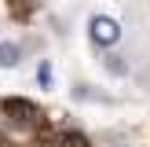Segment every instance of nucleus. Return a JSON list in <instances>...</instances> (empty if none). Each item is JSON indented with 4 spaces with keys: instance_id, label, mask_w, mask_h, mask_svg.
<instances>
[{
    "instance_id": "1",
    "label": "nucleus",
    "mask_w": 150,
    "mask_h": 147,
    "mask_svg": "<svg viewBox=\"0 0 150 147\" xmlns=\"http://www.w3.org/2000/svg\"><path fill=\"white\" fill-rule=\"evenodd\" d=\"M88 37H92L95 48H114L121 41V22L110 19V15H92L88 19Z\"/></svg>"
},
{
    "instance_id": "6",
    "label": "nucleus",
    "mask_w": 150,
    "mask_h": 147,
    "mask_svg": "<svg viewBox=\"0 0 150 147\" xmlns=\"http://www.w3.org/2000/svg\"><path fill=\"white\" fill-rule=\"evenodd\" d=\"M106 70H110V74H125L128 66L121 63V55H106Z\"/></svg>"
},
{
    "instance_id": "7",
    "label": "nucleus",
    "mask_w": 150,
    "mask_h": 147,
    "mask_svg": "<svg viewBox=\"0 0 150 147\" xmlns=\"http://www.w3.org/2000/svg\"><path fill=\"white\" fill-rule=\"evenodd\" d=\"M66 147H88V140L81 136V132H66V140H62Z\"/></svg>"
},
{
    "instance_id": "3",
    "label": "nucleus",
    "mask_w": 150,
    "mask_h": 147,
    "mask_svg": "<svg viewBox=\"0 0 150 147\" xmlns=\"http://www.w3.org/2000/svg\"><path fill=\"white\" fill-rule=\"evenodd\" d=\"M22 63V44L18 41H0V70H15Z\"/></svg>"
},
{
    "instance_id": "2",
    "label": "nucleus",
    "mask_w": 150,
    "mask_h": 147,
    "mask_svg": "<svg viewBox=\"0 0 150 147\" xmlns=\"http://www.w3.org/2000/svg\"><path fill=\"white\" fill-rule=\"evenodd\" d=\"M4 114L11 118V121H18V125H29L37 118V107L29 99H18V96H11V99H4Z\"/></svg>"
},
{
    "instance_id": "4",
    "label": "nucleus",
    "mask_w": 150,
    "mask_h": 147,
    "mask_svg": "<svg viewBox=\"0 0 150 147\" xmlns=\"http://www.w3.org/2000/svg\"><path fill=\"white\" fill-rule=\"evenodd\" d=\"M7 7H11L15 19H29V11H33V4H29V0H7Z\"/></svg>"
},
{
    "instance_id": "5",
    "label": "nucleus",
    "mask_w": 150,
    "mask_h": 147,
    "mask_svg": "<svg viewBox=\"0 0 150 147\" xmlns=\"http://www.w3.org/2000/svg\"><path fill=\"white\" fill-rule=\"evenodd\" d=\"M37 81H40L44 88H51V63L48 59H40V66H37Z\"/></svg>"
}]
</instances>
